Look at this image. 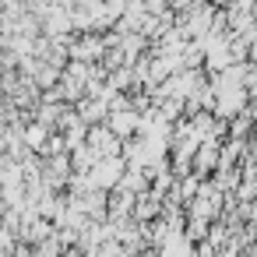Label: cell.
Returning a JSON list of instances; mask_svg holds the SVG:
<instances>
[{"label":"cell","mask_w":257,"mask_h":257,"mask_svg":"<svg viewBox=\"0 0 257 257\" xmlns=\"http://www.w3.org/2000/svg\"><path fill=\"white\" fill-rule=\"evenodd\" d=\"M138 109L134 106H123V109H109L106 113V127L116 134V138H134L138 134Z\"/></svg>","instance_id":"cell-1"},{"label":"cell","mask_w":257,"mask_h":257,"mask_svg":"<svg viewBox=\"0 0 257 257\" xmlns=\"http://www.w3.org/2000/svg\"><path fill=\"white\" fill-rule=\"evenodd\" d=\"M46 131H50L46 123H39V127H29V134H25V141H29V145H32L36 152H39V148H43V141H46Z\"/></svg>","instance_id":"cell-2"}]
</instances>
